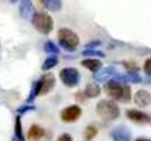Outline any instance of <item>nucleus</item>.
Listing matches in <instances>:
<instances>
[{"label":"nucleus","instance_id":"nucleus-19","mask_svg":"<svg viewBox=\"0 0 151 141\" xmlns=\"http://www.w3.org/2000/svg\"><path fill=\"white\" fill-rule=\"evenodd\" d=\"M40 94V82H34L33 83V87H31V93L28 94V99H27V103H31V102L35 99V96Z\"/></svg>","mask_w":151,"mask_h":141},{"label":"nucleus","instance_id":"nucleus-12","mask_svg":"<svg viewBox=\"0 0 151 141\" xmlns=\"http://www.w3.org/2000/svg\"><path fill=\"white\" fill-rule=\"evenodd\" d=\"M20 14H21L24 19H27V20H30V19L33 17L34 7H33L31 0H21V4H20Z\"/></svg>","mask_w":151,"mask_h":141},{"label":"nucleus","instance_id":"nucleus-21","mask_svg":"<svg viewBox=\"0 0 151 141\" xmlns=\"http://www.w3.org/2000/svg\"><path fill=\"white\" fill-rule=\"evenodd\" d=\"M44 49L47 51V54H52V55L59 54V48L54 44L52 41H47L45 45H44Z\"/></svg>","mask_w":151,"mask_h":141},{"label":"nucleus","instance_id":"nucleus-17","mask_svg":"<svg viewBox=\"0 0 151 141\" xmlns=\"http://www.w3.org/2000/svg\"><path fill=\"white\" fill-rule=\"evenodd\" d=\"M124 76H126V82H132V83H140L141 82V76L134 69L130 71V72H127V74H124Z\"/></svg>","mask_w":151,"mask_h":141},{"label":"nucleus","instance_id":"nucleus-18","mask_svg":"<svg viewBox=\"0 0 151 141\" xmlns=\"http://www.w3.org/2000/svg\"><path fill=\"white\" fill-rule=\"evenodd\" d=\"M58 64V58L54 55V57H50V58H47L44 61V64H42V69L44 71H48V69H52L55 65Z\"/></svg>","mask_w":151,"mask_h":141},{"label":"nucleus","instance_id":"nucleus-1","mask_svg":"<svg viewBox=\"0 0 151 141\" xmlns=\"http://www.w3.org/2000/svg\"><path fill=\"white\" fill-rule=\"evenodd\" d=\"M96 113L103 120H116L120 116V109L114 100H100L96 104Z\"/></svg>","mask_w":151,"mask_h":141},{"label":"nucleus","instance_id":"nucleus-24","mask_svg":"<svg viewBox=\"0 0 151 141\" xmlns=\"http://www.w3.org/2000/svg\"><path fill=\"white\" fill-rule=\"evenodd\" d=\"M144 72L147 76H151V58H148L144 62Z\"/></svg>","mask_w":151,"mask_h":141},{"label":"nucleus","instance_id":"nucleus-15","mask_svg":"<svg viewBox=\"0 0 151 141\" xmlns=\"http://www.w3.org/2000/svg\"><path fill=\"white\" fill-rule=\"evenodd\" d=\"M40 1L50 11H59L62 7V0H40Z\"/></svg>","mask_w":151,"mask_h":141},{"label":"nucleus","instance_id":"nucleus-4","mask_svg":"<svg viewBox=\"0 0 151 141\" xmlns=\"http://www.w3.org/2000/svg\"><path fill=\"white\" fill-rule=\"evenodd\" d=\"M59 78H61L62 83L68 87L78 86L81 82V75H79L78 69H75V68H64L59 72Z\"/></svg>","mask_w":151,"mask_h":141},{"label":"nucleus","instance_id":"nucleus-7","mask_svg":"<svg viewBox=\"0 0 151 141\" xmlns=\"http://www.w3.org/2000/svg\"><path fill=\"white\" fill-rule=\"evenodd\" d=\"M113 141H132V131L126 126H117L110 131Z\"/></svg>","mask_w":151,"mask_h":141},{"label":"nucleus","instance_id":"nucleus-5","mask_svg":"<svg viewBox=\"0 0 151 141\" xmlns=\"http://www.w3.org/2000/svg\"><path fill=\"white\" fill-rule=\"evenodd\" d=\"M123 87L124 85H122V83H119L117 81H107L105 85V92L107 93L109 97H112L114 100H122V97H123Z\"/></svg>","mask_w":151,"mask_h":141},{"label":"nucleus","instance_id":"nucleus-11","mask_svg":"<svg viewBox=\"0 0 151 141\" xmlns=\"http://www.w3.org/2000/svg\"><path fill=\"white\" fill-rule=\"evenodd\" d=\"M134 102L140 107H145L151 103V93L147 90H137V93L134 94Z\"/></svg>","mask_w":151,"mask_h":141},{"label":"nucleus","instance_id":"nucleus-22","mask_svg":"<svg viewBox=\"0 0 151 141\" xmlns=\"http://www.w3.org/2000/svg\"><path fill=\"white\" fill-rule=\"evenodd\" d=\"M82 55H85V57H105L103 52H100V51H96V49H85Z\"/></svg>","mask_w":151,"mask_h":141},{"label":"nucleus","instance_id":"nucleus-29","mask_svg":"<svg viewBox=\"0 0 151 141\" xmlns=\"http://www.w3.org/2000/svg\"><path fill=\"white\" fill-rule=\"evenodd\" d=\"M136 141H151V140H147V138H137Z\"/></svg>","mask_w":151,"mask_h":141},{"label":"nucleus","instance_id":"nucleus-30","mask_svg":"<svg viewBox=\"0 0 151 141\" xmlns=\"http://www.w3.org/2000/svg\"><path fill=\"white\" fill-rule=\"evenodd\" d=\"M147 83H151V76H148V78H147Z\"/></svg>","mask_w":151,"mask_h":141},{"label":"nucleus","instance_id":"nucleus-26","mask_svg":"<svg viewBox=\"0 0 151 141\" xmlns=\"http://www.w3.org/2000/svg\"><path fill=\"white\" fill-rule=\"evenodd\" d=\"M57 141H73V140H72V137H71L69 134H61Z\"/></svg>","mask_w":151,"mask_h":141},{"label":"nucleus","instance_id":"nucleus-16","mask_svg":"<svg viewBox=\"0 0 151 141\" xmlns=\"http://www.w3.org/2000/svg\"><path fill=\"white\" fill-rule=\"evenodd\" d=\"M83 93H85L86 97H98L100 94V87L96 83H88Z\"/></svg>","mask_w":151,"mask_h":141},{"label":"nucleus","instance_id":"nucleus-14","mask_svg":"<svg viewBox=\"0 0 151 141\" xmlns=\"http://www.w3.org/2000/svg\"><path fill=\"white\" fill-rule=\"evenodd\" d=\"M81 64H82L86 69L92 71V72H95V74H96L99 69L102 68V62H100L99 59H95V58H88V59H83Z\"/></svg>","mask_w":151,"mask_h":141},{"label":"nucleus","instance_id":"nucleus-2","mask_svg":"<svg viewBox=\"0 0 151 141\" xmlns=\"http://www.w3.org/2000/svg\"><path fill=\"white\" fill-rule=\"evenodd\" d=\"M31 23H33L34 28L40 31L41 34H50L54 28V21L51 19V16L47 13H34L31 17Z\"/></svg>","mask_w":151,"mask_h":141},{"label":"nucleus","instance_id":"nucleus-13","mask_svg":"<svg viewBox=\"0 0 151 141\" xmlns=\"http://www.w3.org/2000/svg\"><path fill=\"white\" fill-rule=\"evenodd\" d=\"M44 134H45L44 128L37 126V124L31 126L30 130H28V138H30L31 141H40L42 137H44Z\"/></svg>","mask_w":151,"mask_h":141},{"label":"nucleus","instance_id":"nucleus-8","mask_svg":"<svg viewBox=\"0 0 151 141\" xmlns=\"http://www.w3.org/2000/svg\"><path fill=\"white\" fill-rule=\"evenodd\" d=\"M40 94H47L52 90L54 85H55V78L52 74H47L40 79Z\"/></svg>","mask_w":151,"mask_h":141},{"label":"nucleus","instance_id":"nucleus-6","mask_svg":"<svg viewBox=\"0 0 151 141\" xmlns=\"http://www.w3.org/2000/svg\"><path fill=\"white\" fill-rule=\"evenodd\" d=\"M81 114H82L81 107L76 104H72V106H68L61 112V120L64 123H73L81 117Z\"/></svg>","mask_w":151,"mask_h":141},{"label":"nucleus","instance_id":"nucleus-31","mask_svg":"<svg viewBox=\"0 0 151 141\" xmlns=\"http://www.w3.org/2000/svg\"><path fill=\"white\" fill-rule=\"evenodd\" d=\"M16 1H17V0H10V3H16Z\"/></svg>","mask_w":151,"mask_h":141},{"label":"nucleus","instance_id":"nucleus-20","mask_svg":"<svg viewBox=\"0 0 151 141\" xmlns=\"http://www.w3.org/2000/svg\"><path fill=\"white\" fill-rule=\"evenodd\" d=\"M98 134V127L96 126H88L85 128V138L88 141H91L92 138H95Z\"/></svg>","mask_w":151,"mask_h":141},{"label":"nucleus","instance_id":"nucleus-23","mask_svg":"<svg viewBox=\"0 0 151 141\" xmlns=\"http://www.w3.org/2000/svg\"><path fill=\"white\" fill-rule=\"evenodd\" d=\"M130 99H132V92H130V87L124 85V87H123V97H122V100H123V102H130Z\"/></svg>","mask_w":151,"mask_h":141},{"label":"nucleus","instance_id":"nucleus-25","mask_svg":"<svg viewBox=\"0 0 151 141\" xmlns=\"http://www.w3.org/2000/svg\"><path fill=\"white\" fill-rule=\"evenodd\" d=\"M30 110H35V107H34V106H28V104H27V106H21V107H19V110H17V112L21 114V113H27V112H30Z\"/></svg>","mask_w":151,"mask_h":141},{"label":"nucleus","instance_id":"nucleus-10","mask_svg":"<svg viewBox=\"0 0 151 141\" xmlns=\"http://www.w3.org/2000/svg\"><path fill=\"white\" fill-rule=\"evenodd\" d=\"M114 72H116V69L113 67H107V68H103L102 71H98L93 78L99 83H105V82L109 81V78H112L113 75H114Z\"/></svg>","mask_w":151,"mask_h":141},{"label":"nucleus","instance_id":"nucleus-9","mask_svg":"<svg viewBox=\"0 0 151 141\" xmlns=\"http://www.w3.org/2000/svg\"><path fill=\"white\" fill-rule=\"evenodd\" d=\"M126 116L130 119L132 121L136 123H151V117L144 112H140V110H134V109H129Z\"/></svg>","mask_w":151,"mask_h":141},{"label":"nucleus","instance_id":"nucleus-27","mask_svg":"<svg viewBox=\"0 0 151 141\" xmlns=\"http://www.w3.org/2000/svg\"><path fill=\"white\" fill-rule=\"evenodd\" d=\"M98 45H100V42H99V41H92V42H89V44L86 45V49H93V48L98 47Z\"/></svg>","mask_w":151,"mask_h":141},{"label":"nucleus","instance_id":"nucleus-3","mask_svg":"<svg viewBox=\"0 0 151 141\" xmlns=\"http://www.w3.org/2000/svg\"><path fill=\"white\" fill-rule=\"evenodd\" d=\"M58 40L61 47L66 51H75L79 45V37L69 28H61L58 31Z\"/></svg>","mask_w":151,"mask_h":141},{"label":"nucleus","instance_id":"nucleus-28","mask_svg":"<svg viewBox=\"0 0 151 141\" xmlns=\"http://www.w3.org/2000/svg\"><path fill=\"white\" fill-rule=\"evenodd\" d=\"M76 100H79V102H83L85 100V93H76Z\"/></svg>","mask_w":151,"mask_h":141}]
</instances>
